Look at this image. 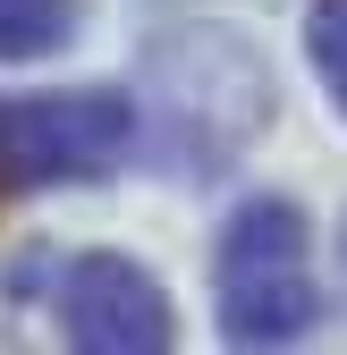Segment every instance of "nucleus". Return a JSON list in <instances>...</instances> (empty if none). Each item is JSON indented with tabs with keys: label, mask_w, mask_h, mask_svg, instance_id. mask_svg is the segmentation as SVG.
Instances as JSON below:
<instances>
[{
	"label": "nucleus",
	"mask_w": 347,
	"mask_h": 355,
	"mask_svg": "<svg viewBox=\"0 0 347 355\" xmlns=\"http://www.w3.org/2000/svg\"><path fill=\"white\" fill-rule=\"evenodd\" d=\"M144 136V110L127 94L76 85V94H9L0 102V187H94L110 178Z\"/></svg>",
	"instance_id": "f03ea898"
},
{
	"label": "nucleus",
	"mask_w": 347,
	"mask_h": 355,
	"mask_svg": "<svg viewBox=\"0 0 347 355\" xmlns=\"http://www.w3.org/2000/svg\"><path fill=\"white\" fill-rule=\"evenodd\" d=\"M17 296H42V313L60 322V338L85 347V355H161L169 347V296L127 254H51V262H26Z\"/></svg>",
	"instance_id": "7ed1b4c3"
},
{
	"label": "nucleus",
	"mask_w": 347,
	"mask_h": 355,
	"mask_svg": "<svg viewBox=\"0 0 347 355\" xmlns=\"http://www.w3.org/2000/svg\"><path fill=\"white\" fill-rule=\"evenodd\" d=\"M85 0H0V60H42L76 34Z\"/></svg>",
	"instance_id": "20e7f679"
},
{
	"label": "nucleus",
	"mask_w": 347,
	"mask_h": 355,
	"mask_svg": "<svg viewBox=\"0 0 347 355\" xmlns=\"http://www.w3.org/2000/svg\"><path fill=\"white\" fill-rule=\"evenodd\" d=\"M305 51H314L322 94L347 110V0H314V9H305Z\"/></svg>",
	"instance_id": "39448f33"
},
{
	"label": "nucleus",
	"mask_w": 347,
	"mask_h": 355,
	"mask_svg": "<svg viewBox=\"0 0 347 355\" xmlns=\"http://www.w3.org/2000/svg\"><path fill=\"white\" fill-rule=\"evenodd\" d=\"M212 313L229 347H296L322 322L314 288V237L305 211L280 195H254L229 211L221 245H212Z\"/></svg>",
	"instance_id": "f257e3e1"
}]
</instances>
